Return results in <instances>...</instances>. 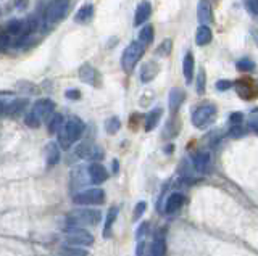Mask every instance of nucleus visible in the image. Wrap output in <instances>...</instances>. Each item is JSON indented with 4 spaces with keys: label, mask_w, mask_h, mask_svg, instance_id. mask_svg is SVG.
Wrapping results in <instances>:
<instances>
[{
    "label": "nucleus",
    "mask_w": 258,
    "mask_h": 256,
    "mask_svg": "<svg viewBox=\"0 0 258 256\" xmlns=\"http://www.w3.org/2000/svg\"><path fill=\"white\" fill-rule=\"evenodd\" d=\"M149 227H150V224L147 221H144L139 227H137V231H136V238H137V240H142V237H145L147 233H149Z\"/></svg>",
    "instance_id": "c9c22d12"
},
{
    "label": "nucleus",
    "mask_w": 258,
    "mask_h": 256,
    "mask_svg": "<svg viewBox=\"0 0 258 256\" xmlns=\"http://www.w3.org/2000/svg\"><path fill=\"white\" fill-rule=\"evenodd\" d=\"M60 255L62 256H89V252L81 247H73V245H70V247L60 248Z\"/></svg>",
    "instance_id": "c756f323"
},
{
    "label": "nucleus",
    "mask_w": 258,
    "mask_h": 256,
    "mask_svg": "<svg viewBox=\"0 0 258 256\" xmlns=\"http://www.w3.org/2000/svg\"><path fill=\"white\" fill-rule=\"evenodd\" d=\"M141 121H142V116H141V115H137V113H134V115L129 118V127H131V129H134V131H136Z\"/></svg>",
    "instance_id": "c03bdc74"
},
{
    "label": "nucleus",
    "mask_w": 258,
    "mask_h": 256,
    "mask_svg": "<svg viewBox=\"0 0 258 256\" xmlns=\"http://www.w3.org/2000/svg\"><path fill=\"white\" fill-rule=\"evenodd\" d=\"M65 238L73 247H89L94 243V235L82 227H70L65 233Z\"/></svg>",
    "instance_id": "0eeeda50"
},
{
    "label": "nucleus",
    "mask_w": 258,
    "mask_h": 256,
    "mask_svg": "<svg viewBox=\"0 0 258 256\" xmlns=\"http://www.w3.org/2000/svg\"><path fill=\"white\" fill-rule=\"evenodd\" d=\"M87 176H89V179L92 181V184H97V186H100L103 184L107 179H108V172H107V168L100 163H92L87 166Z\"/></svg>",
    "instance_id": "ddd939ff"
},
{
    "label": "nucleus",
    "mask_w": 258,
    "mask_h": 256,
    "mask_svg": "<svg viewBox=\"0 0 258 256\" xmlns=\"http://www.w3.org/2000/svg\"><path fill=\"white\" fill-rule=\"evenodd\" d=\"M215 87H216V91H218V92H226V91H229V89H233V81L219 79V81H216Z\"/></svg>",
    "instance_id": "58836bf2"
},
{
    "label": "nucleus",
    "mask_w": 258,
    "mask_h": 256,
    "mask_svg": "<svg viewBox=\"0 0 258 256\" xmlns=\"http://www.w3.org/2000/svg\"><path fill=\"white\" fill-rule=\"evenodd\" d=\"M105 202V192L102 188H87V190L78 192L73 197V203L79 207H95Z\"/></svg>",
    "instance_id": "423d86ee"
},
{
    "label": "nucleus",
    "mask_w": 258,
    "mask_h": 256,
    "mask_svg": "<svg viewBox=\"0 0 258 256\" xmlns=\"http://www.w3.org/2000/svg\"><path fill=\"white\" fill-rule=\"evenodd\" d=\"M65 97L70 98V100H79L81 98V92L78 89H70V91L65 92Z\"/></svg>",
    "instance_id": "a18cd8bd"
},
{
    "label": "nucleus",
    "mask_w": 258,
    "mask_h": 256,
    "mask_svg": "<svg viewBox=\"0 0 258 256\" xmlns=\"http://www.w3.org/2000/svg\"><path fill=\"white\" fill-rule=\"evenodd\" d=\"M152 15V5L149 0H142V2L137 5L136 8V15H134V26H142L147 20L150 18Z\"/></svg>",
    "instance_id": "aec40b11"
},
{
    "label": "nucleus",
    "mask_w": 258,
    "mask_h": 256,
    "mask_svg": "<svg viewBox=\"0 0 258 256\" xmlns=\"http://www.w3.org/2000/svg\"><path fill=\"white\" fill-rule=\"evenodd\" d=\"M235 68H237L240 73H252V71L255 70V63L250 58L245 57V58L237 60V63H235Z\"/></svg>",
    "instance_id": "2f4dec72"
},
{
    "label": "nucleus",
    "mask_w": 258,
    "mask_h": 256,
    "mask_svg": "<svg viewBox=\"0 0 258 256\" xmlns=\"http://www.w3.org/2000/svg\"><path fill=\"white\" fill-rule=\"evenodd\" d=\"M197 18L202 26H210L213 23V8L210 0H199L197 5Z\"/></svg>",
    "instance_id": "f8f14e48"
},
{
    "label": "nucleus",
    "mask_w": 258,
    "mask_h": 256,
    "mask_svg": "<svg viewBox=\"0 0 258 256\" xmlns=\"http://www.w3.org/2000/svg\"><path fill=\"white\" fill-rule=\"evenodd\" d=\"M249 127H250V131L252 132H257L258 131V124H257V110H252V113L249 116Z\"/></svg>",
    "instance_id": "79ce46f5"
},
{
    "label": "nucleus",
    "mask_w": 258,
    "mask_h": 256,
    "mask_svg": "<svg viewBox=\"0 0 258 256\" xmlns=\"http://www.w3.org/2000/svg\"><path fill=\"white\" fill-rule=\"evenodd\" d=\"M242 121H244V115L240 113V111H235V113H231L229 115V124L233 126H240L242 124Z\"/></svg>",
    "instance_id": "4c0bfd02"
},
{
    "label": "nucleus",
    "mask_w": 258,
    "mask_h": 256,
    "mask_svg": "<svg viewBox=\"0 0 258 256\" xmlns=\"http://www.w3.org/2000/svg\"><path fill=\"white\" fill-rule=\"evenodd\" d=\"M78 76H79V79L87 86H98V77L100 76H98L97 70L94 68V66L89 63H84L82 66H79Z\"/></svg>",
    "instance_id": "4468645a"
},
{
    "label": "nucleus",
    "mask_w": 258,
    "mask_h": 256,
    "mask_svg": "<svg viewBox=\"0 0 258 256\" xmlns=\"http://www.w3.org/2000/svg\"><path fill=\"white\" fill-rule=\"evenodd\" d=\"M53 110H55V102H53V100L41 98V100H37L34 105H32L31 113L42 122V121H47L48 118H50V116L53 115Z\"/></svg>",
    "instance_id": "9d476101"
},
{
    "label": "nucleus",
    "mask_w": 258,
    "mask_h": 256,
    "mask_svg": "<svg viewBox=\"0 0 258 256\" xmlns=\"http://www.w3.org/2000/svg\"><path fill=\"white\" fill-rule=\"evenodd\" d=\"M205 84H207L205 70L200 68L199 70V74H197V79H195V89H197V93H199V95L205 93Z\"/></svg>",
    "instance_id": "72a5a7b5"
},
{
    "label": "nucleus",
    "mask_w": 258,
    "mask_h": 256,
    "mask_svg": "<svg viewBox=\"0 0 258 256\" xmlns=\"http://www.w3.org/2000/svg\"><path fill=\"white\" fill-rule=\"evenodd\" d=\"M119 127H121V121H119L118 116H112V118H108L105 121V131L110 136L117 134V132L119 131Z\"/></svg>",
    "instance_id": "7c9ffc66"
},
{
    "label": "nucleus",
    "mask_w": 258,
    "mask_h": 256,
    "mask_svg": "<svg viewBox=\"0 0 258 256\" xmlns=\"http://www.w3.org/2000/svg\"><path fill=\"white\" fill-rule=\"evenodd\" d=\"M145 242L144 240H139L137 242V248H136V256H144V253H145Z\"/></svg>",
    "instance_id": "49530a36"
},
{
    "label": "nucleus",
    "mask_w": 258,
    "mask_h": 256,
    "mask_svg": "<svg viewBox=\"0 0 258 256\" xmlns=\"http://www.w3.org/2000/svg\"><path fill=\"white\" fill-rule=\"evenodd\" d=\"M149 256H166V235H164V229L155 233Z\"/></svg>",
    "instance_id": "2eb2a0df"
},
{
    "label": "nucleus",
    "mask_w": 258,
    "mask_h": 256,
    "mask_svg": "<svg viewBox=\"0 0 258 256\" xmlns=\"http://www.w3.org/2000/svg\"><path fill=\"white\" fill-rule=\"evenodd\" d=\"M211 39H213V32L208 26H200L199 29H197V34H195L197 46H200V47L208 46V44L211 42Z\"/></svg>",
    "instance_id": "393cba45"
},
{
    "label": "nucleus",
    "mask_w": 258,
    "mask_h": 256,
    "mask_svg": "<svg viewBox=\"0 0 258 256\" xmlns=\"http://www.w3.org/2000/svg\"><path fill=\"white\" fill-rule=\"evenodd\" d=\"M145 47L142 46L139 41L131 42L128 47L124 48V52L121 55V68L126 74H131L136 68V65L139 63V60L144 57Z\"/></svg>",
    "instance_id": "7ed1b4c3"
},
{
    "label": "nucleus",
    "mask_w": 258,
    "mask_h": 256,
    "mask_svg": "<svg viewBox=\"0 0 258 256\" xmlns=\"http://www.w3.org/2000/svg\"><path fill=\"white\" fill-rule=\"evenodd\" d=\"M245 8L250 12L252 16H257L258 13V0H245Z\"/></svg>",
    "instance_id": "ea45409f"
},
{
    "label": "nucleus",
    "mask_w": 258,
    "mask_h": 256,
    "mask_svg": "<svg viewBox=\"0 0 258 256\" xmlns=\"http://www.w3.org/2000/svg\"><path fill=\"white\" fill-rule=\"evenodd\" d=\"M171 48H173V41L171 39H166V41H163L160 46L157 47L155 55L157 57H168V55L171 53Z\"/></svg>",
    "instance_id": "473e14b6"
},
{
    "label": "nucleus",
    "mask_w": 258,
    "mask_h": 256,
    "mask_svg": "<svg viewBox=\"0 0 258 256\" xmlns=\"http://www.w3.org/2000/svg\"><path fill=\"white\" fill-rule=\"evenodd\" d=\"M74 157L76 158H82V160H102L105 155H103L102 148H98L95 143L82 142V143H79L78 147H76Z\"/></svg>",
    "instance_id": "1a4fd4ad"
},
{
    "label": "nucleus",
    "mask_w": 258,
    "mask_h": 256,
    "mask_svg": "<svg viewBox=\"0 0 258 256\" xmlns=\"http://www.w3.org/2000/svg\"><path fill=\"white\" fill-rule=\"evenodd\" d=\"M0 13H2V10H0Z\"/></svg>",
    "instance_id": "3c124183"
},
{
    "label": "nucleus",
    "mask_w": 258,
    "mask_h": 256,
    "mask_svg": "<svg viewBox=\"0 0 258 256\" xmlns=\"http://www.w3.org/2000/svg\"><path fill=\"white\" fill-rule=\"evenodd\" d=\"M216 107L213 103H202L200 107H197L192 113V124L197 129H205L213 121L216 119Z\"/></svg>",
    "instance_id": "20e7f679"
},
{
    "label": "nucleus",
    "mask_w": 258,
    "mask_h": 256,
    "mask_svg": "<svg viewBox=\"0 0 258 256\" xmlns=\"http://www.w3.org/2000/svg\"><path fill=\"white\" fill-rule=\"evenodd\" d=\"M186 202V197L181 192H173L169 193L166 202H164V213L166 214H173L183 208V205Z\"/></svg>",
    "instance_id": "dca6fc26"
},
{
    "label": "nucleus",
    "mask_w": 258,
    "mask_h": 256,
    "mask_svg": "<svg viewBox=\"0 0 258 256\" xmlns=\"http://www.w3.org/2000/svg\"><path fill=\"white\" fill-rule=\"evenodd\" d=\"M145 209H147V203L145 202H139L136 205V208H134V214H133V221H139L142 216H144L145 213Z\"/></svg>",
    "instance_id": "f704fd0d"
},
{
    "label": "nucleus",
    "mask_w": 258,
    "mask_h": 256,
    "mask_svg": "<svg viewBox=\"0 0 258 256\" xmlns=\"http://www.w3.org/2000/svg\"><path fill=\"white\" fill-rule=\"evenodd\" d=\"M233 87L235 89L237 95L242 100H254L257 97V87L252 77H239L233 82Z\"/></svg>",
    "instance_id": "6e6552de"
},
{
    "label": "nucleus",
    "mask_w": 258,
    "mask_h": 256,
    "mask_svg": "<svg viewBox=\"0 0 258 256\" xmlns=\"http://www.w3.org/2000/svg\"><path fill=\"white\" fill-rule=\"evenodd\" d=\"M70 8V0H50L46 8V24L52 27L65 20Z\"/></svg>",
    "instance_id": "39448f33"
},
{
    "label": "nucleus",
    "mask_w": 258,
    "mask_h": 256,
    "mask_svg": "<svg viewBox=\"0 0 258 256\" xmlns=\"http://www.w3.org/2000/svg\"><path fill=\"white\" fill-rule=\"evenodd\" d=\"M5 105H7V103H5L3 100H0V116L3 115V111H5Z\"/></svg>",
    "instance_id": "09e8293b"
},
{
    "label": "nucleus",
    "mask_w": 258,
    "mask_h": 256,
    "mask_svg": "<svg viewBox=\"0 0 258 256\" xmlns=\"http://www.w3.org/2000/svg\"><path fill=\"white\" fill-rule=\"evenodd\" d=\"M48 119H50L48 121V132H50V134H57V132L62 129V126L65 122L63 115L62 113H53Z\"/></svg>",
    "instance_id": "c85d7f7f"
},
{
    "label": "nucleus",
    "mask_w": 258,
    "mask_h": 256,
    "mask_svg": "<svg viewBox=\"0 0 258 256\" xmlns=\"http://www.w3.org/2000/svg\"><path fill=\"white\" fill-rule=\"evenodd\" d=\"M18 87H24V89H21V91H24L27 93H37L39 91H37V87L34 84H31V82H20Z\"/></svg>",
    "instance_id": "37998d69"
},
{
    "label": "nucleus",
    "mask_w": 258,
    "mask_h": 256,
    "mask_svg": "<svg viewBox=\"0 0 258 256\" xmlns=\"http://www.w3.org/2000/svg\"><path fill=\"white\" fill-rule=\"evenodd\" d=\"M118 161L117 160H113V172H118Z\"/></svg>",
    "instance_id": "8fccbe9b"
},
{
    "label": "nucleus",
    "mask_w": 258,
    "mask_h": 256,
    "mask_svg": "<svg viewBox=\"0 0 258 256\" xmlns=\"http://www.w3.org/2000/svg\"><path fill=\"white\" fill-rule=\"evenodd\" d=\"M16 7H18L20 10H26L27 8V0H18V2H16Z\"/></svg>",
    "instance_id": "de8ad7c7"
},
{
    "label": "nucleus",
    "mask_w": 258,
    "mask_h": 256,
    "mask_svg": "<svg viewBox=\"0 0 258 256\" xmlns=\"http://www.w3.org/2000/svg\"><path fill=\"white\" fill-rule=\"evenodd\" d=\"M46 155H47V166L52 168L60 161V147L55 142H50L46 147Z\"/></svg>",
    "instance_id": "a878e982"
},
{
    "label": "nucleus",
    "mask_w": 258,
    "mask_h": 256,
    "mask_svg": "<svg viewBox=\"0 0 258 256\" xmlns=\"http://www.w3.org/2000/svg\"><path fill=\"white\" fill-rule=\"evenodd\" d=\"M194 66H195L194 57H192L190 52H188V53H186L184 60H183V73H184L186 82H188V84H190L192 77H194Z\"/></svg>",
    "instance_id": "b1692460"
},
{
    "label": "nucleus",
    "mask_w": 258,
    "mask_h": 256,
    "mask_svg": "<svg viewBox=\"0 0 258 256\" xmlns=\"http://www.w3.org/2000/svg\"><path fill=\"white\" fill-rule=\"evenodd\" d=\"M153 37H155V31H153V26H152V24H145V26L139 31V42H141L144 47H147L149 44L153 42Z\"/></svg>",
    "instance_id": "bb28decb"
},
{
    "label": "nucleus",
    "mask_w": 258,
    "mask_h": 256,
    "mask_svg": "<svg viewBox=\"0 0 258 256\" xmlns=\"http://www.w3.org/2000/svg\"><path fill=\"white\" fill-rule=\"evenodd\" d=\"M86 131V124L84 121L79 119L78 116H71L68 121L63 122L62 129L57 132L58 136V147L63 148V150H68L71 148L74 142H78L79 139L82 137Z\"/></svg>",
    "instance_id": "f257e3e1"
},
{
    "label": "nucleus",
    "mask_w": 258,
    "mask_h": 256,
    "mask_svg": "<svg viewBox=\"0 0 258 256\" xmlns=\"http://www.w3.org/2000/svg\"><path fill=\"white\" fill-rule=\"evenodd\" d=\"M21 29H23V20H10L7 23L5 34H7L10 39H16L20 36Z\"/></svg>",
    "instance_id": "cd10ccee"
},
{
    "label": "nucleus",
    "mask_w": 258,
    "mask_h": 256,
    "mask_svg": "<svg viewBox=\"0 0 258 256\" xmlns=\"http://www.w3.org/2000/svg\"><path fill=\"white\" fill-rule=\"evenodd\" d=\"M192 164H194V169L197 172H202V174H207L211 169V157L207 150H200V152L194 153L192 157Z\"/></svg>",
    "instance_id": "9b49d317"
},
{
    "label": "nucleus",
    "mask_w": 258,
    "mask_h": 256,
    "mask_svg": "<svg viewBox=\"0 0 258 256\" xmlns=\"http://www.w3.org/2000/svg\"><path fill=\"white\" fill-rule=\"evenodd\" d=\"M118 218V207H112L108 209L107 218H105V226H103V238H110L113 232V224Z\"/></svg>",
    "instance_id": "5701e85b"
},
{
    "label": "nucleus",
    "mask_w": 258,
    "mask_h": 256,
    "mask_svg": "<svg viewBox=\"0 0 258 256\" xmlns=\"http://www.w3.org/2000/svg\"><path fill=\"white\" fill-rule=\"evenodd\" d=\"M24 124L29 126V127H32V129H37V127L41 126V121L37 119L32 113H27V115L24 116Z\"/></svg>",
    "instance_id": "e433bc0d"
},
{
    "label": "nucleus",
    "mask_w": 258,
    "mask_h": 256,
    "mask_svg": "<svg viewBox=\"0 0 258 256\" xmlns=\"http://www.w3.org/2000/svg\"><path fill=\"white\" fill-rule=\"evenodd\" d=\"M162 115H163V108H153L152 111H149V113L145 115L144 118V129L145 132H150L157 127V124L160 122L162 119Z\"/></svg>",
    "instance_id": "412c9836"
},
{
    "label": "nucleus",
    "mask_w": 258,
    "mask_h": 256,
    "mask_svg": "<svg viewBox=\"0 0 258 256\" xmlns=\"http://www.w3.org/2000/svg\"><path fill=\"white\" fill-rule=\"evenodd\" d=\"M94 5L92 3H86V5H82V7L76 12L74 15V21L76 23H79V24H87V23H91L92 18H94Z\"/></svg>",
    "instance_id": "4be33fe9"
},
{
    "label": "nucleus",
    "mask_w": 258,
    "mask_h": 256,
    "mask_svg": "<svg viewBox=\"0 0 258 256\" xmlns=\"http://www.w3.org/2000/svg\"><path fill=\"white\" fill-rule=\"evenodd\" d=\"M245 129L242 126H233L231 127V131H229V137H233V139H239V137H242L245 136Z\"/></svg>",
    "instance_id": "a19ab883"
},
{
    "label": "nucleus",
    "mask_w": 258,
    "mask_h": 256,
    "mask_svg": "<svg viewBox=\"0 0 258 256\" xmlns=\"http://www.w3.org/2000/svg\"><path fill=\"white\" fill-rule=\"evenodd\" d=\"M186 100V92L183 89L179 87H173L171 91H169V95H168V107L169 111H171V115H176L178 110L181 108V105Z\"/></svg>",
    "instance_id": "f3484780"
},
{
    "label": "nucleus",
    "mask_w": 258,
    "mask_h": 256,
    "mask_svg": "<svg viewBox=\"0 0 258 256\" xmlns=\"http://www.w3.org/2000/svg\"><path fill=\"white\" fill-rule=\"evenodd\" d=\"M26 107H27V98H15L13 102L5 105L3 115L8 116V118H18L20 115L24 113Z\"/></svg>",
    "instance_id": "a211bd4d"
},
{
    "label": "nucleus",
    "mask_w": 258,
    "mask_h": 256,
    "mask_svg": "<svg viewBox=\"0 0 258 256\" xmlns=\"http://www.w3.org/2000/svg\"><path fill=\"white\" fill-rule=\"evenodd\" d=\"M67 221H68L70 227L95 226L102 221V213L98 209L76 208L67 214Z\"/></svg>",
    "instance_id": "f03ea898"
},
{
    "label": "nucleus",
    "mask_w": 258,
    "mask_h": 256,
    "mask_svg": "<svg viewBox=\"0 0 258 256\" xmlns=\"http://www.w3.org/2000/svg\"><path fill=\"white\" fill-rule=\"evenodd\" d=\"M158 73H160V66H158V63H155V61H152V60L145 61L141 68V82L149 84V82L155 79Z\"/></svg>",
    "instance_id": "6ab92c4d"
}]
</instances>
